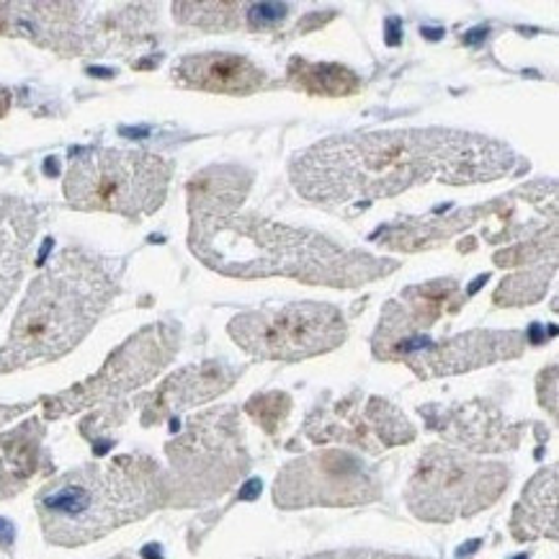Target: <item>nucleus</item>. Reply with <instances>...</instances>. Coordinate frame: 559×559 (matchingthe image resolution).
Wrapping results in <instances>:
<instances>
[{
	"label": "nucleus",
	"mask_w": 559,
	"mask_h": 559,
	"mask_svg": "<svg viewBox=\"0 0 559 559\" xmlns=\"http://www.w3.org/2000/svg\"><path fill=\"white\" fill-rule=\"evenodd\" d=\"M519 155L506 142L462 129H384L343 134L302 150L289 163L297 193L314 206L354 217L415 186H467L513 174Z\"/></svg>",
	"instance_id": "1"
},
{
	"label": "nucleus",
	"mask_w": 559,
	"mask_h": 559,
	"mask_svg": "<svg viewBox=\"0 0 559 559\" xmlns=\"http://www.w3.org/2000/svg\"><path fill=\"white\" fill-rule=\"evenodd\" d=\"M189 248L204 266L222 276H278L331 289H358L400 269L397 261L343 248L312 229L238 212L191 219Z\"/></svg>",
	"instance_id": "2"
},
{
	"label": "nucleus",
	"mask_w": 559,
	"mask_h": 559,
	"mask_svg": "<svg viewBox=\"0 0 559 559\" xmlns=\"http://www.w3.org/2000/svg\"><path fill=\"white\" fill-rule=\"evenodd\" d=\"M119 294V282L104 258L64 248L34 278L0 348V374L68 356Z\"/></svg>",
	"instance_id": "3"
},
{
	"label": "nucleus",
	"mask_w": 559,
	"mask_h": 559,
	"mask_svg": "<svg viewBox=\"0 0 559 559\" xmlns=\"http://www.w3.org/2000/svg\"><path fill=\"white\" fill-rule=\"evenodd\" d=\"M34 503L49 544L83 547L166 508V472L147 454L83 464L47 483Z\"/></svg>",
	"instance_id": "4"
},
{
	"label": "nucleus",
	"mask_w": 559,
	"mask_h": 559,
	"mask_svg": "<svg viewBox=\"0 0 559 559\" xmlns=\"http://www.w3.org/2000/svg\"><path fill=\"white\" fill-rule=\"evenodd\" d=\"M174 166L140 150L88 147L70 153L64 199L73 210L140 219L160 210Z\"/></svg>",
	"instance_id": "5"
},
{
	"label": "nucleus",
	"mask_w": 559,
	"mask_h": 559,
	"mask_svg": "<svg viewBox=\"0 0 559 559\" xmlns=\"http://www.w3.org/2000/svg\"><path fill=\"white\" fill-rule=\"evenodd\" d=\"M166 454L168 506H202L225 496L250 469L238 407H214L191 418Z\"/></svg>",
	"instance_id": "6"
},
{
	"label": "nucleus",
	"mask_w": 559,
	"mask_h": 559,
	"mask_svg": "<svg viewBox=\"0 0 559 559\" xmlns=\"http://www.w3.org/2000/svg\"><path fill=\"white\" fill-rule=\"evenodd\" d=\"M511 485L503 462L464 454L451 447L423 451L405 485V506L418 521L454 523L496 506Z\"/></svg>",
	"instance_id": "7"
},
{
	"label": "nucleus",
	"mask_w": 559,
	"mask_h": 559,
	"mask_svg": "<svg viewBox=\"0 0 559 559\" xmlns=\"http://www.w3.org/2000/svg\"><path fill=\"white\" fill-rule=\"evenodd\" d=\"M227 333L258 361L297 364L343 346L348 322L333 305L292 302L235 314Z\"/></svg>",
	"instance_id": "8"
},
{
	"label": "nucleus",
	"mask_w": 559,
	"mask_h": 559,
	"mask_svg": "<svg viewBox=\"0 0 559 559\" xmlns=\"http://www.w3.org/2000/svg\"><path fill=\"white\" fill-rule=\"evenodd\" d=\"M178 348H181V325L178 322H153V325L142 328L106 358L96 374L70 386V390L41 400L45 418H68V415L81 413L85 407L109 403L121 394L134 392L160 374L174 361Z\"/></svg>",
	"instance_id": "9"
},
{
	"label": "nucleus",
	"mask_w": 559,
	"mask_h": 559,
	"mask_svg": "<svg viewBox=\"0 0 559 559\" xmlns=\"http://www.w3.org/2000/svg\"><path fill=\"white\" fill-rule=\"evenodd\" d=\"M382 498V479L354 451L322 449L286 462L274 483V503L282 511L305 508H356Z\"/></svg>",
	"instance_id": "10"
},
{
	"label": "nucleus",
	"mask_w": 559,
	"mask_h": 559,
	"mask_svg": "<svg viewBox=\"0 0 559 559\" xmlns=\"http://www.w3.org/2000/svg\"><path fill=\"white\" fill-rule=\"evenodd\" d=\"M302 433L320 447L341 443L367 454L405 447L418 436L411 418L397 405L367 392H350L331 405H314L307 415Z\"/></svg>",
	"instance_id": "11"
},
{
	"label": "nucleus",
	"mask_w": 559,
	"mask_h": 559,
	"mask_svg": "<svg viewBox=\"0 0 559 559\" xmlns=\"http://www.w3.org/2000/svg\"><path fill=\"white\" fill-rule=\"evenodd\" d=\"M526 343V333L521 331H469L449 341H431L423 335L400 348L392 361H403L420 379L451 377L519 358Z\"/></svg>",
	"instance_id": "12"
},
{
	"label": "nucleus",
	"mask_w": 559,
	"mask_h": 559,
	"mask_svg": "<svg viewBox=\"0 0 559 559\" xmlns=\"http://www.w3.org/2000/svg\"><path fill=\"white\" fill-rule=\"evenodd\" d=\"M464 302L467 297L454 278H433L428 284L407 286L400 299H390L384 305L371 338V350L382 361H392L400 348L431 333L441 318L456 314Z\"/></svg>",
	"instance_id": "13"
},
{
	"label": "nucleus",
	"mask_w": 559,
	"mask_h": 559,
	"mask_svg": "<svg viewBox=\"0 0 559 559\" xmlns=\"http://www.w3.org/2000/svg\"><path fill=\"white\" fill-rule=\"evenodd\" d=\"M423 420L431 431L441 433L449 443L477 451V454H500L521 447L526 423H515L500 407L472 400L451 407H420Z\"/></svg>",
	"instance_id": "14"
},
{
	"label": "nucleus",
	"mask_w": 559,
	"mask_h": 559,
	"mask_svg": "<svg viewBox=\"0 0 559 559\" xmlns=\"http://www.w3.org/2000/svg\"><path fill=\"white\" fill-rule=\"evenodd\" d=\"M78 3H0V34L26 37L60 55H81L91 47V28Z\"/></svg>",
	"instance_id": "15"
},
{
	"label": "nucleus",
	"mask_w": 559,
	"mask_h": 559,
	"mask_svg": "<svg viewBox=\"0 0 559 559\" xmlns=\"http://www.w3.org/2000/svg\"><path fill=\"white\" fill-rule=\"evenodd\" d=\"M242 369L227 361H204L193 367L178 369L155 392L140 400L142 405V426L153 428L166 423L174 415H181L191 407L217 400L229 386L238 382Z\"/></svg>",
	"instance_id": "16"
},
{
	"label": "nucleus",
	"mask_w": 559,
	"mask_h": 559,
	"mask_svg": "<svg viewBox=\"0 0 559 559\" xmlns=\"http://www.w3.org/2000/svg\"><path fill=\"white\" fill-rule=\"evenodd\" d=\"M266 81V70L261 64L233 52L186 55L174 68V83L181 88L225 96H250L261 91Z\"/></svg>",
	"instance_id": "17"
},
{
	"label": "nucleus",
	"mask_w": 559,
	"mask_h": 559,
	"mask_svg": "<svg viewBox=\"0 0 559 559\" xmlns=\"http://www.w3.org/2000/svg\"><path fill=\"white\" fill-rule=\"evenodd\" d=\"M39 219V206L16 197H0V312L11 302L24 278Z\"/></svg>",
	"instance_id": "18"
},
{
	"label": "nucleus",
	"mask_w": 559,
	"mask_h": 559,
	"mask_svg": "<svg viewBox=\"0 0 559 559\" xmlns=\"http://www.w3.org/2000/svg\"><path fill=\"white\" fill-rule=\"evenodd\" d=\"M253 176L242 166H210L186 183L189 217H225L235 214L248 197Z\"/></svg>",
	"instance_id": "19"
},
{
	"label": "nucleus",
	"mask_w": 559,
	"mask_h": 559,
	"mask_svg": "<svg viewBox=\"0 0 559 559\" xmlns=\"http://www.w3.org/2000/svg\"><path fill=\"white\" fill-rule=\"evenodd\" d=\"M45 426L28 418L0 436V500L19 496L32 477L45 467Z\"/></svg>",
	"instance_id": "20"
},
{
	"label": "nucleus",
	"mask_w": 559,
	"mask_h": 559,
	"mask_svg": "<svg viewBox=\"0 0 559 559\" xmlns=\"http://www.w3.org/2000/svg\"><path fill=\"white\" fill-rule=\"evenodd\" d=\"M557 464H549L523 487L511 515L515 542L557 539Z\"/></svg>",
	"instance_id": "21"
},
{
	"label": "nucleus",
	"mask_w": 559,
	"mask_h": 559,
	"mask_svg": "<svg viewBox=\"0 0 559 559\" xmlns=\"http://www.w3.org/2000/svg\"><path fill=\"white\" fill-rule=\"evenodd\" d=\"M286 81L294 91L325 98H343L361 88V78L346 64L310 62L305 57H292L289 68H286Z\"/></svg>",
	"instance_id": "22"
},
{
	"label": "nucleus",
	"mask_w": 559,
	"mask_h": 559,
	"mask_svg": "<svg viewBox=\"0 0 559 559\" xmlns=\"http://www.w3.org/2000/svg\"><path fill=\"white\" fill-rule=\"evenodd\" d=\"M555 271H557V261H544V263H534L532 269L521 271V274L508 276L506 282L496 289V305L500 307L536 305L544 294H547Z\"/></svg>",
	"instance_id": "23"
},
{
	"label": "nucleus",
	"mask_w": 559,
	"mask_h": 559,
	"mask_svg": "<svg viewBox=\"0 0 559 559\" xmlns=\"http://www.w3.org/2000/svg\"><path fill=\"white\" fill-rule=\"evenodd\" d=\"M174 16L202 32H233L242 26V3H174Z\"/></svg>",
	"instance_id": "24"
},
{
	"label": "nucleus",
	"mask_w": 559,
	"mask_h": 559,
	"mask_svg": "<svg viewBox=\"0 0 559 559\" xmlns=\"http://www.w3.org/2000/svg\"><path fill=\"white\" fill-rule=\"evenodd\" d=\"M246 413L269 436H276L284 428L286 418L292 413V397L286 392H261L246 403Z\"/></svg>",
	"instance_id": "25"
},
{
	"label": "nucleus",
	"mask_w": 559,
	"mask_h": 559,
	"mask_svg": "<svg viewBox=\"0 0 559 559\" xmlns=\"http://www.w3.org/2000/svg\"><path fill=\"white\" fill-rule=\"evenodd\" d=\"M305 559H426V557L394 555V551H379V549H335V551H318V555H307Z\"/></svg>",
	"instance_id": "26"
},
{
	"label": "nucleus",
	"mask_w": 559,
	"mask_h": 559,
	"mask_svg": "<svg viewBox=\"0 0 559 559\" xmlns=\"http://www.w3.org/2000/svg\"><path fill=\"white\" fill-rule=\"evenodd\" d=\"M248 21L253 28H263V26H274L286 16V5H276V3H255L248 9Z\"/></svg>",
	"instance_id": "27"
},
{
	"label": "nucleus",
	"mask_w": 559,
	"mask_h": 559,
	"mask_svg": "<svg viewBox=\"0 0 559 559\" xmlns=\"http://www.w3.org/2000/svg\"><path fill=\"white\" fill-rule=\"evenodd\" d=\"M28 407L32 405H0V426H3V423H9V420H13V418H19L21 413L24 411H28Z\"/></svg>",
	"instance_id": "28"
},
{
	"label": "nucleus",
	"mask_w": 559,
	"mask_h": 559,
	"mask_svg": "<svg viewBox=\"0 0 559 559\" xmlns=\"http://www.w3.org/2000/svg\"><path fill=\"white\" fill-rule=\"evenodd\" d=\"M13 534H16V532H13L11 523L0 519V547H11V544H13Z\"/></svg>",
	"instance_id": "29"
},
{
	"label": "nucleus",
	"mask_w": 559,
	"mask_h": 559,
	"mask_svg": "<svg viewBox=\"0 0 559 559\" xmlns=\"http://www.w3.org/2000/svg\"><path fill=\"white\" fill-rule=\"evenodd\" d=\"M11 109V91L9 88H0V117H5Z\"/></svg>",
	"instance_id": "30"
},
{
	"label": "nucleus",
	"mask_w": 559,
	"mask_h": 559,
	"mask_svg": "<svg viewBox=\"0 0 559 559\" xmlns=\"http://www.w3.org/2000/svg\"><path fill=\"white\" fill-rule=\"evenodd\" d=\"M111 559H134V557L127 555V551H124V555H117V557H111Z\"/></svg>",
	"instance_id": "31"
},
{
	"label": "nucleus",
	"mask_w": 559,
	"mask_h": 559,
	"mask_svg": "<svg viewBox=\"0 0 559 559\" xmlns=\"http://www.w3.org/2000/svg\"><path fill=\"white\" fill-rule=\"evenodd\" d=\"M515 559H528V555H521V557H515Z\"/></svg>",
	"instance_id": "32"
},
{
	"label": "nucleus",
	"mask_w": 559,
	"mask_h": 559,
	"mask_svg": "<svg viewBox=\"0 0 559 559\" xmlns=\"http://www.w3.org/2000/svg\"><path fill=\"white\" fill-rule=\"evenodd\" d=\"M0 559H3V557H0Z\"/></svg>",
	"instance_id": "33"
}]
</instances>
